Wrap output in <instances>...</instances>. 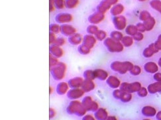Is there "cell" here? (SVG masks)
<instances>
[{"label": "cell", "mask_w": 161, "mask_h": 120, "mask_svg": "<svg viewBox=\"0 0 161 120\" xmlns=\"http://www.w3.org/2000/svg\"><path fill=\"white\" fill-rule=\"evenodd\" d=\"M61 30L63 33H64V34H70L75 32V29L68 25H64L61 26Z\"/></svg>", "instance_id": "obj_4"}, {"label": "cell", "mask_w": 161, "mask_h": 120, "mask_svg": "<svg viewBox=\"0 0 161 120\" xmlns=\"http://www.w3.org/2000/svg\"><path fill=\"white\" fill-rule=\"evenodd\" d=\"M105 1L111 5V4H113V3H115L117 2V0H105Z\"/></svg>", "instance_id": "obj_11"}, {"label": "cell", "mask_w": 161, "mask_h": 120, "mask_svg": "<svg viewBox=\"0 0 161 120\" xmlns=\"http://www.w3.org/2000/svg\"><path fill=\"white\" fill-rule=\"evenodd\" d=\"M78 3V0H65V6L67 8H74Z\"/></svg>", "instance_id": "obj_5"}, {"label": "cell", "mask_w": 161, "mask_h": 120, "mask_svg": "<svg viewBox=\"0 0 161 120\" xmlns=\"http://www.w3.org/2000/svg\"><path fill=\"white\" fill-rule=\"evenodd\" d=\"M72 20V16L68 13H60L56 17V21L60 23L68 22Z\"/></svg>", "instance_id": "obj_2"}, {"label": "cell", "mask_w": 161, "mask_h": 120, "mask_svg": "<svg viewBox=\"0 0 161 120\" xmlns=\"http://www.w3.org/2000/svg\"><path fill=\"white\" fill-rule=\"evenodd\" d=\"M50 29L52 31H54V32H58L59 29H60V27L58 25H55V24H53V25H51V27H50Z\"/></svg>", "instance_id": "obj_9"}, {"label": "cell", "mask_w": 161, "mask_h": 120, "mask_svg": "<svg viewBox=\"0 0 161 120\" xmlns=\"http://www.w3.org/2000/svg\"><path fill=\"white\" fill-rule=\"evenodd\" d=\"M54 5L57 9H62L65 6L64 0H53Z\"/></svg>", "instance_id": "obj_6"}, {"label": "cell", "mask_w": 161, "mask_h": 120, "mask_svg": "<svg viewBox=\"0 0 161 120\" xmlns=\"http://www.w3.org/2000/svg\"><path fill=\"white\" fill-rule=\"evenodd\" d=\"M87 31L90 33H95L98 31V27H96L95 26H94V25H91V26L88 27Z\"/></svg>", "instance_id": "obj_8"}, {"label": "cell", "mask_w": 161, "mask_h": 120, "mask_svg": "<svg viewBox=\"0 0 161 120\" xmlns=\"http://www.w3.org/2000/svg\"><path fill=\"white\" fill-rule=\"evenodd\" d=\"M104 19V13H99V12H95L94 14L89 16V21L92 24H98Z\"/></svg>", "instance_id": "obj_1"}, {"label": "cell", "mask_w": 161, "mask_h": 120, "mask_svg": "<svg viewBox=\"0 0 161 120\" xmlns=\"http://www.w3.org/2000/svg\"><path fill=\"white\" fill-rule=\"evenodd\" d=\"M54 2L53 0H50V11H52L54 9Z\"/></svg>", "instance_id": "obj_10"}, {"label": "cell", "mask_w": 161, "mask_h": 120, "mask_svg": "<svg viewBox=\"0 0 161 120\" xmlns=\"http://www.w3.org/2000/svg\"><path fill=\"white\" fill-rule=\"evenodd\" d=\"M123 8L121 5H117L116 6H115V7L111 9V13L113 15H117L119 13H121V12L123 11Z\"/></svg>", "instance_id": "obj_7"}, {"label": "cell", "mask_w": 161, "mask_h": 120, "mask_svg": "<svg viewBox=\"0 0 161 120\" xmlns=\"http://www.w3.org/2000/svg\"><path fill=\"white\" fill-rule=\"evenodd\" d=\"M111 4L107 2L106 1H103L100 3V4L98 6V11L99 13H104L106 11L108 10L110 8Z\"/></svg>", "instance_id": "obj_3"}]
</instances>
